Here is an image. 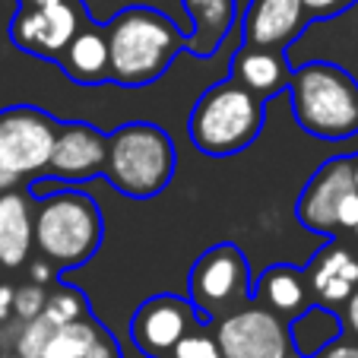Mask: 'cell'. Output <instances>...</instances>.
I'll use <instances>...</instances> for the list:
<instances>
[{"instance_id": "cell-1", "label": "cell", "mask_w": 358, "mask_h": 358, "mask_svg": "<svg viewBox=\"0 0 358 358\" xmlns=\"http://www.w3.org/2000/svg\"><path fill=\"white\" fill-rule=\"evenodd\" d=\"M111 51V83L140 89L159 83L171 67L178 51H184V35L152 7H127L115 13L105 26Z\"/></svg>"}, {"instance_id": "cell-2", "label": "cell", "mask_w": 358, "mask_h": 358, "mask_svg": "<svg viewBox=\"0 0 358 358\" xmlns=\"http://www.w3.org/2000/svg\"><path fill=\"white\" fill-rule=\"evenodd\" d=\"M264 121V95L250 92L235 80H222L196 99L194 111L187 117V136L203 156L229 159L257 140Z\"/></svg>"}, {"instance_id": "cell-3", "label": "cell", "mask_w": 358, "mask_h": 358, "mask_svg": "<svg viewBox=\"0 0 358 358\" xmlns=\"http://www.w3.org/2000/svg\"><path fill=\"white\" fill-rule=\"evenodd\" d=\"M292 111L304 134L317 140L358 136V80L330 61H311L292 70Z\"/></svg>"}, {"instance_id": "cell-4", "label": "cell", "mask_w": 358, "mask_h": 358, "mask_svg": "<svg viewBox=\"0 0 358 358\" xmlns=\"http://www.w3.org/2000/svg\"><path fill=\"white\" fill-rule=\"evenodd\" d=\"M105 238V219L89 194L83 190H55L38 196L35 213V248L57 270H73L95 257Z\"/></svg>"}, {"instance_id": "cell-5", "label": "cell", "mask_w": 358, "mask_h": 358, "mask_svg": "<svg viewBox=\"0 0 358 358\" xmlns=\"http://www.w3.org/2000/svg\"><path fill=\"white\" fill-rule=\"evenodd\" d=\"M105 178L124 196L149 200L175 178V143L159 124L134 121L108 136Z\"/></svg>"}, {"instance_id": "cell-6", "label": "cell", "mask_w": 358, "mask_h": 358, "mask_svg": "<svg viewBox=\"0 0 358 358\" xmlns=\"http://www.w3.org/2000/svg\"><path fill=\"white\" fill-rule=\"evenodd\" d=\"M187 298L203 317H225L254 298L250 266L241 248L231 241L213 244L194 260L187 276Z\"/></svg>"}, {"instance_id": "cell-7", "label": "cell", "mask_w": 358, "mask_h": 358, "mask_svg": "<svg viewBox=\"0 0 358 358\" xmlns=\"http://www.w3.org/2000/svg\"><path fill=\"white\" fill-rule=\"evenodd\" d=\"M57 127L61 121L32 105H13L0 111V190H10L13 184L48 169Z\"/></svg>"}, {"instance_id": "cell-8", "label": "cell", "mask_w": 358, "mask_h": 358, "mask_svg": "<svg viewBox=\"0 0 358 358\" xmlns=\"http://www.w3.org/2000/svg\"><path fill=\"white\" fill-rule=\"evenodd\" d=\"M76 3L80 0H20L16 16L10 22L13 45L26 55L61 61L73 35L80 32Z\"/></svg>"}, {"instance_id": "cell-9", "label": "cell", "mask_w": 358, "mask_h": 358, "mask_svg": "<svg viewBox=\"0 0 358 358\" xmlns=\"http://www.w3.org/2000/svg\"><path fill=\"white\" fill-rule=\"evenodd\" d=\"M219 345L225 358H292V333L285 317L264 304H244L219 320Z\"/></svg>"}, {"instance_id": "cell-10", "label": "cell", "mask_w": 358, "mask_h": 358, "mask_svg": "<svg viewBox=\"0 0 358 358\" xmlns=\"http://www.w3.org/2000/svg\"><path fill=\"white\" fill-rule=\"evenodd\" d=\"M200 324H206V317L196 311L190 298L162 292V295L146 298L134 311V317H130V339H134V345L143 355L165 358L184 333Z\"/></svg>"}, {"instance_id": "cell-11", "label": "cell", "mask_w": 358, "mask_h": 358, "mask_svg": "<svg viewBox=\"0 0 358 358\" xmlns=\"http://www.w3.org/2000/svg\"><path fill=\"white\" fill-rule=\"evenodd\" d=\"M105 162H108V136L95 130L92 124L70 121L57 127V140L45 175L61 184H86L105 175Z\"/></svg>"}, {"instance_id": "cell-12", "label": "cell", "mask_w": 358, "mask_h": 358, "mask_svg": "<svg viewBox=\"0 0 358 358\" xmlns=\"http://www.w3.org/2000/svg\"><path fill=\"white\" fill-rule=\"evenodd\" d=\"M355 187L352 181V156H336L330 162H324L311 175V181L304 184L301 196L295 203V219L314 235H336V213L339 203L349 190Z\"/></svg>"}, {"instance_id": "cell-13", "label": "cell", "mask_w": 358, "mask_h": 358, "mask_svg": "<svg viewBox=\"0 0 358 358\" xmlns=\"http://www.w3.org/2000/svg\"><path fill=\"white\" fill-rule=\"evenodd\" d=\"M308 22H311V13L304 7V0H250L241 16V35L244 45L285 51L304 32Z\"/></svg>"}, {"instance_id": "cell-14", "label": "cell", "mask_w": 358, "mask_h": 358, "mask_svg": "<svg viewBox=\"0 0 358 358\" xmlns=\"http://www.w3.org/2000/svg\"><path fill=\"white\" fill-rule=\"evenodd\" d=\"M308 279H311L314 301L327 304V308H339L358 289V257L343 241L330 238L308 264Z\"/></svg>"}, {"instance_id": "cell-15", "label": "cell", "mask_w": 358, "mask_h": 358, "mask_svg": "<svg viewBox=\"0 0 358 358\" xmlns=\"http://www.w3.org/2000/svg\"><path fill=\"white\" fill-rule=\"evenodd\" d=\"M254 298L257 304L276 311L279 317H298L301 311H308L314 304V292H311V279L308 270H298L292 264H276L266 266L260 273L257 285H254Z\"/></svg>"}, {"instance_id": "cell-16", "label": "cell", "mask_w": 358, "mask_h": 358, "mask_svg": "<svg viewBox=\"0 0 358 358\" xmlns=\"http://www.w3.org/2000/svg\"><path fill=\"white\" fill-rule=\"evenodd\" d=\"M190 16V32H184V51L194 57H213L235 26L238 0H181Z\"/></svg>"}, {"instance_id": "cell-17", "label": "cell", "mask_w": 358, "mask_h": 358, "mask_svg": "<svg viewBox=\"0 0 358 358\" xmlns=\"http://www.w3.org/2000/svg\"><path fill=\"white\" fill-rule=\"evenodd\" d=\"M64 73L80 86H99V83H111V51H108V35L105 29L86 26L73 35L67 51L57 61Z\"/></svg>"}, {"instance_id": "cell-18", "label": "cell", "mask_w": 358, "mask_h": 358, "mask_svg": "<svg viewBox=\"0 0 358 358\" xmlns=\"http://www.w3.org/2000/svg\"><path fill=\"white\" fill-rule=\"evenodd\" d=\"M231 80L266 99L270 92L289 86L292 70H289V64H285L282 51H270V48L244 45L241 41V48H238L235 57H231Z\"/></svg>"}, {"instance_id": "cell-19", "label": "cell", "mask_w": 358, "mask_h": 358, "mask_svg": "<svg viewBox=\"0 0 358 358\" xmlns=\"http://www.w3.org/2000/svg\"><path fill=\"white\" fill-rule=\"evenodd\" d=\"M35 244V219L29 216L26 196L0 194V266L3 270H16L26 264L29 250Z\"/></svg>"}, {"instance_id": "cell-20", "label": "cell", "mask_w": 358, "mask_h": 358, "mask_svg": "<svg viewBox=\"0 0 358 358\" xmlns=\"http://www.w3.org/2000/svg\"><path fill=\"white\" fill-rule=\"evenodd\" d=\"M289 333H292V345H295L298 358H314L333 345L343 336V320L336 317L333 308L327 304H311L308 311H301L298 317L289 320Z\"/></svg>"}, {"instance_id": "cell-21", "label": "cell", "mask_w": 358, "mask_h": 358, "mask_svg": "<svg viewBox=\"0 0 358 358\" xmlns=\"http://www.w3.org/2000/svg\"><path fill=\"white\" fill-rule=\"evenodd\" d=\"M101 330H105V327H99L92 317H80V320H70V324H61L41 358H83L95 345V339L101 336Z\"/></svg>"}, {"instance_id": "cell-22", "label": "cell", "mask_w": 358, "mask_h": 358, "mask_svg": "<svg viewBox=\"0 0 358 358\" xmlns=\"http://www.w3.org/2000/svg\"><path fill=\"white\" fill-rule=\"evenodd\" d=\"M57 327H61V324H55V320L48 317L45 311H41L38 317H32V320H22L20 333H16V343H13L16 355H20V358H41Z\"/></svg>"}, {"instance_id": "cell-23", "label": "cell", "mask_w": 358, "mask_h": 358, "mask_svg": "<svg viewBox=\"0 0 358 358\" xmlns=\"http://www.w3.org/2000/svg\"><path fill=\"white\" fill-rule=\"evenodd\" d=\"M45 314L55 320V324H70V320L89 317V301H86V295H83L80 289L64 285V289H57V292H51V295H48Z\"/></svg>"}, {"instance_id": "cell-24", "label": "cell", "mask_w": 358, "mask_h": 358, "mask_svg": "<svg viewBox=\"0 0 358 358\" xmlns=\"http://www.w3.org/2000/svg\"><path fill=\"white\" fill-rule=\"evenodd\" d=\"M165 358H225V355H222V345H219V336H213L210 330H203V324H200L184 333Z\"/></svg>"}, {"instance_id": "cell-25", "label": "cell", "mask_w": 358, "mask_h": 358, "mask_svg": "<svg viewBox=\"0 0 358 358\" xmlns=\"http://www.w3.org/2000/svg\"><path fill=\"white\" fill-rule=\"evenodd\" d=\"M48 304V295L38 282H29V285H20L13 295V317L16 320H32L45 311Z\"/></svg>"}, {"instance_id": "cell-26", "label": "cell", "mask_w": 358, "mask_h": 358, "mask_svg": "<svg viewBox=\"0 0 358 358\" xmlns=\"http://www.w3.org/2000/svg\"><path fill=\"white\" fill-rule=\"evenodd\" d=\"M336 225H339V231H355L358 229V190L355 187H352L349 194L343 196V203H339Z\"/></svg>"}, {"instance_id": "cell-27", "label": "cell", "mask_w": 358, "mask_h": 358, "mask_svg": "<svg viewBox=\"0 0 358 358\" xmlns=\"http://www.w3.org/2000/svg\"><path fill=\"white\" fill-rule=\"evenodd\" d=\"M349 3H355V0H304V7H308L311 20H327V16H336V13H343Z\"/></svg>"}, {"instance_id": "cell-28", "label": "cell", "mask_w": 358, "mask_h": 358, "mask_svg": "<svg viewBox=\"0 0 358 358\" xmlns=\"http://www.w3.org/2000/svg\"><path fill=\"white\" fill-rule=\"evenodd\" d=\"M83 358H121V345L108 330H101V336L95 339V345Z\"/></svg>"}, {"instance_id": "cell-29", "label": "cell", "mask_w": 358, "mask_h": 358, "mask_svg": "<svg viewBox=\"0 0 358 358\" xmlns=\"http://www.w3.org/2000/svg\"><path fill=\"white\" fill-rule=\"evenodd\" d=\"M55 273H57V266L51 264V260H35L32 266H29V276H32V282H38V285H45V282H51L55 279Z\"/></svg>"}, {"instance_id": "cell-30", "label": "cell", "mask_w": 358, "mask_h": 358, "mask_svg": "<svg viewBox=\"0 0 358 358\" xmlns=\"http://www.w3.org/2000/svg\"><path fill=\"white\" fill-rule=\"evenodd\" d=\"M314 358H358V345H349V343H333V345H327L320 355H314Z\"/></svg>"}, {"instance_id": "cell-31", "label": "cell", "mask_w": 358, "mask_h": 358, "mask_svg": "<svg viewBox=\"0 0 358 358\" xmlns=\"http://www.w3.org/2000/svg\"><path fill=\"white\" fill-rule=\"evenodd\" d=\"M13 295H16V289L13 285H7V282H0V324L13 314Z\"/></svg>"}, {"instance_id": "cell-32", "label": "cell", "mask_w": 358, "mask_h": 358, "mask_svg": "<svg viewBox=\"0 0 358 358\" xmlns=\"http://www.w3.org/2000/svg\"><path fill=\"white\" fill-rule=\"evenodd\" d=\"M343 308H345V314H343L345 327H349V330H352V333H355V336H358V289L352 292V298H349V301L343 304Z\"/></svg>"}, {"instance_id": "cell-33", "label": "cell", "mask_w": 358, "mask_h": 358, "mask_svg": "<svg viewBox=\"0 0 358 358\" xmlns=\"http://www.w3.org/2000/svg\"><path fill=\"white\" fill-rule=\"evenodd\" d=\"M352 181H355V190H358V152L352 156Z\"/></svg>"}, {"instance_id": "cell-34", "label": "cell", "mask_w": 358, "mask_h": 358, "mask_svg": "<svg viewBox=\"0 0 358 358\" xmlns=\"http://www.w3.org/2000/svg\"><path fill=\"white\" fill-rule=\"evenodd\" d=\"M3 358H20V355H16V352H13V355H3Z\"/></svg>"}, {"instance_id": "cell-35", "label": "cell", "mask_w": 358, "mask_h": 358, "mask_svg": "<svg viewBox=\"0 0 358 358\" xmlns=\"http://www.w3.org/2000/svg\"><path fill=\"white\" fill-rule=\"evenodd\" d=\"M355 235H358V229H355Z\"/></svg>"}]
</instances>
